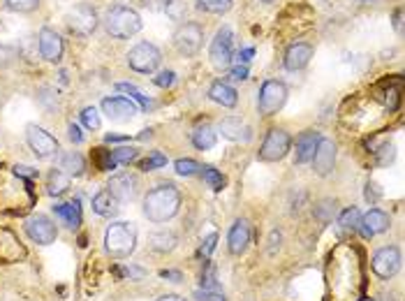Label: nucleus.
Returning a JSON list of instances; mask_svg holds the SVG:
<instances>
[{
    "label": "nucleus",
    "instance_id": "3",
    "mask_svg": "<svg viewBox=\"0 0 405 301\" xmlns=\"http://www.w3.org/2000/svg\"><path fill=\"white\" fill-rule=\"evenodd\" d=\"M104 28H107L111 37L130 39L132 35H137V33L142 30V17H139L132 8L118 5V8H111L107 15H104Z\"/></svg>",
    "mask_w": 405,
    "mask_h": 301
},
{
    "label": "nucleus",
    "instance_id": "38",
    "mask_svg": "<svg viewBox=\"0 0 405 301\" xmlns=\"http://www.w3.org/2000/svg\"><path fill=\"white\" fill-rule=\"evenodd\" d=\"M116 91L128 93V95H132V100H137L142 109H149V104H151V102L146 100V95H142V91H139L137 86H132V84H116Z\"/></svg>",
    "mask_w": 405,
    "mask_h": 301
},
{
    "label": "nucleus",
    "instance_id": "35",
    "mask_svg": "<svg viewBox=\"0 0 405 301\" xmlns=\"http://www.w3.org/2000/svg\"><path fill=\"white\" fill-rule=\"evenodd\" d=\"M137 149H132V146H118V149H111V158H114L116 165H130L132 160L137 158Z\"/></svg>",
    "mask_w": 405,
    "mask_h": 301
},
{
    "label": "nucleus",
    "instance_id": "9",
    "mask_svg": "<svg viewBox=\"0 0 405 301\" xmlns=\"http://www.w3.org/2000/svg\"><path fill=\"white\" fill-rule=\"evenodd\" d=\"M209 58H211V63H214V68L218 70H227L232 65V60H234V35H232V30L227 26L216 33L214 42H211V49H209Z\"/></svg>",
    "mask_w": 405,
    "mask_h": 301
},
{
    "label": "nucleus",
    "instance_id": "20",
    "mask_svg": "<svg viewBox=\"0 0 405 301\" xmlns=\"http://www.w3.org/2000/svg\"><path fill=\"white\" fill-rule=\"evenodd\" d=\"M317 142H320V132H315V130H303L301 135L296 137V151H294L296 165H306L313 160Z\"/></svg>",
    "mask_w": 405,
    "mask_h": 301
},
{
    "label": "nucleus",
    "instance_id": "7",
    "mask_svg": "<svg viewBox=\"0 0 405 301\" xmlns=\"http://www.w3.org/2000/svg\"><path fill=\"white\" fill-rule=\"evenodd\" d=\"M65 24H68V30L72 35L88 37L97 28V12L88 3H77L65 17Z\"/></svg>",
    "mask_w": 405,
    "mask_h": 301
},
{
    "label": "nucleus",
    "instance_id": "5",
    "mask_svg": "<svg viewBox=\"0 0 405 301\" xmlns=\"http://www.w3.org/2000/svg\"><path fill=\"white\" fill-rule=\"evenodd\" d=\"M288 102V86L283 82H276V79H269V82L262 84L260 95H257V109H260L262 116H274L278 113Z\"/></svg>",
    "mask_w": 405,
    "mask_h": 301
},
{
    "label": "nucleus",
    "instance_id": "16",
    "mask_svg": "<svg viewBox=\"0 0 405 301\" xmlns=\"http://www.w3.org/2000/svg\"><path fill=\"white\" fill-rule=\"evenodd\" d=\"M389 225H391V218H389V213L387 211H382V209H370L368 213H364L361 220H359V227L357 230L361 232V237L364 239H373L377 237V234H384L389 230Z\"/></svg>",
    "mask_w": 405,
    "mask_h": 301
},
{
    "label": "nucleus",
    "instance_id": "28",
    "mask_svg": "<svg viewBox=\"0 0 405 301\" xmlns=\"http://www.w3.org/2000/svg\"><path fill=\"white\" fill-rule=\"evenodd\" d=\"M218 142V132L211 128V125H197L195 132H192V146L199 151H209V149H214Z\"/></svg>",
    "mask_w": 405,
    "mask_h": 301
},
{
    "label": "nucleus",
    "instance_id": "17",
    "mask_svg": "<svg viewBox=\"0 0 405 301\" xmlns=\"http://www.w3.org/2000/svg\"><path fill=\"white\" fill-rule=\"evenodd\" d=\"M250 246V223L245 218H236L227 232V248L232 255L241 257Z\"/></svg>",
    "mask_w": 405,
    "mask_h": 301
},
{
    "label": "nucleus",
    "instance_id": "30",
    "mask_svg": "<svg viewBox=\"0 0 405 301\" xmlns=\"http://www.w3.org/2000/svg\"><path fill=\"white\" fill-rule=\"evenodd\" d=\"M197 8L209 15H225L232 8V0H197Z\"/></svg>",
    "mask_w": 405,
    "mask_h": 301
},
{
    "label": "nucleus",
    "instance_id": "48",
    "mask_svg": "<svg viewBox=\"0 0 405 301\" xmlns=\"http://www.w3.org/2000/svg\"><path fill=\"white\" fill-rule=\"evenodd\" d=\"M15 172H17V176H23V179H35L37 176V172L32 170V167H26V165H17Z\"/></svg>",
    "mask_w": 405,
    "mask_h": 301
},
{
    "label": "nucleus",
    "instance_id": "18",
    "mask_svg": "<svg viewBox=\"0 0 405 301\" xmlns=\"http://www.w3.org/2000/svg\"><path fill=\"white\" fill-rule=\"evenodd\" d=\"M310 58H313V44L294 42V44L288 46V51H285L283 65H285V70L299 72V70H303L310 63Z\"/></svg>",
    "mask_w": 405,
    "mask_h": 301
},
{
    "label": "nucleus",
    "instance_id": "27",
    "mask_svg": "<svg viewBox=\"0 0 405 301\" xmlns=\"http://www.w3.org/2000/svg\"><path fill=\"white\" fill-rule=\"evenodd\" d=\"M70 188V176L61 170H51L46 174V195L51 197H61Z\"/></svg>",
    "mask_w": 405,
    "mask_h": 301
},
{
    "label": "nucleus",
    "instance_id": "53",
    "mask_svg": "<svg viewBox=\"0 0 405 301\" xmlns=\"http://www.w3.org/2000/svg\"><path fill=\"white\" fill-rule=\"evenodd\" d=\"M401 17H403V12L396 10V15H394V28L396 30H401Z\"/></svg>",
    "mask_w": 405,
    "mask_h": 301
},
{
    "label": "nucleus",
    "instance_id": "15",
    "mask_svg": "<svg viewBox=\"0 0 405 301\" xmlns=\"http://www.w3.org/2000/svg\"><path fill=\"white\" fill-rule=\"evenodd\" d=\"M39 56H42L46 63H61L65 44L63 37L58 35L54 28H42L39 30Z\"/></svg>",
    "mask_w": 405,
    "mask_h": 301
},
{
    "label": "nucleus",
    "instance_id": "11",
    "mask_svg": "<svg viewBox=\"0 0 405 301\" xmlns=\"http://www.w3.org/2000/svg\"><path fill=\"white\" fill-rule=\"evenodd\" d=\"M401 262H403V257L396 246H382L380 250H375L370 266H373V273L380 280H391L398 271H401Z\"/></svg>",
    "mask_w": 405,
    "mask_h": 301
},
{
    "label": "nucleus",
    "instance_id": "49",
    "mask_svg": "<svg viewBox=\"0 0 405 301\" xmlns=\"http://www.w3.org/2000/svg\"><path fill=\"white\" fill-rule=\"evenodd\" d=\"M380 197H382V192L377 190V185L375 183H368L366 185V199H368V202H377Z\"/></svg>",
    "mask_w": 405,
    "mask_h": 301
},
{
    "label": "nucleus",
    "instance_id": "14",
    "mask_svg": "<svg viewBox=\"0 0 405 301\" xmlns=\"http://www.w3.org/2000/svg\"><path fill=\"white\" fill-rule=\"evenodd\" d=\"M313 172L317 176H329L331 172H334V165H336V144L334 139H327V137H320V142H317V149L313 153Z\"/></svg>",
    "mask_w": 405,
    "mask_h": 301
},
{
    "label": "nucleus",
    "instance_id": "51",
    "mask_svg": "<svg viewBox=\"0 0 405 301\" xmlns=\"http://www.w3.org/2000/svg\"><path fill=\"white\" fill-rule=\"evenodd\" d=\"M162 278H169L171 283H181V280H183V273H181V271H162Z\"/></svg>",
    "mask_w": 405,
    "mask_h": 301
},
{
    "label": "nucleus",
    "instance_id": "13",
    "mask_svg": "<svg viewBox=\"0 0 405 301\" xmlns=\"http://www.w3.org/2000/svg\"><path fill=\"white\" fill-rule=\"evenodd\" d=\"M139 176L132 172H121L116 174V176H111L107 190H111V195H114L118 202H135L137 195H139Z\"/></svg>",
    "mask_w": 405,
    "mask_h": 301
},
{
    "label": "nucleus",
    "instance_id": "55",
    "mask_svg": "<svg viewBox=\"0 0 405 301\" xmlns=\"http://www.w3.org/2000/svg\"><path fill=\"white\" fill-rule=\"evenodd\" d=\"M262 3H276V0H262Z\"/></svg>",
    "mask_w": 405,
    "mask_h": 301
},
{
    "label": "nucleus",
    "instance_id": "36",
    "mask_svg": "<svg viewBox=\"0 0 405 301\" xmlns=\"http://www.w3.org/2000/svg\"><path fill=\"white\" fill-rule=\"evenodd\" d=\"M82 123L86 125V130H100V125H102V120H100V113L95 107H86V109H82Z\"/></svg>",
    "mask_w": 405,
    "mask_h": 301
},
{
    "label": "nucleus",
    "instance_id": "41",
    "mask_svg": "<svg viewBox=\"0 0 405 301\" xmlns=\"http://www.w3.org/2000/svg\"><path fill=\"white\" fill-rule=\"evenodd\" d=\"M377 153V165H389L391 160H394V146L391 144H384L380 151H375Z\"/></svg>",
    "mask_w": 405,
    "mask_h": 301
},
{
    "label": "nucleus",
    "instance_id": "25",
    "mask_svg": "<svg viewBox=\"0 0 405 301\" xmlns=\"http://www.w3.org/2000/svg\"><path fill=\"white\" fill-rule=\"evenodd\" d=\"M178 246V237L174 232L169 230H160V232H153L149 237V248L153 253H160V255H167Z\"/></svg>",
    "mask_w": 405,
    "mask_h": 301
},
{
    "label": "nucleus",
    "instance_id": "23",
    "mask_svg": "<svg viewBox=\"0 0 405 301\" xmlns=\"http://www.w3.org/2000/svg\"><path fill=\"white\" fill-rule=\"evenodd\" d=\"M54 209V216L61 220V223L68 227V230L75 232L79 225H82V211H79V204H68V202H61V204H54L51 206Z\"/></svg>",
    "mask_w": 405,
    "mask_h": 301
},
{
    "label": "nucleus",
    "instance_id": "42",
    "mask_svg": "<svg viewBox=\"0 0 405 301\" xmlns=\"http://www.w3.org/2000/svg\"><path fill=\"white\" fill-rule=\"evenodd\" d=\"M195 299L197 301H227V297L225 294H220V292H216V290H199V292H195Z\"/></svg>",
    "mask_w": 405,
    "mask_h": 301
},
{
    "label": "nucleus",
    "instance_id": "10",
    "mask_svg": "<svg viewBox=\"0 0 405 301\" xmlns=\"http://www.w3.org/2000/svg\"><path fill=\"white\" fill-rule=\"evenodd\" d=\"M290 146H292V137L288 132L283 128H271L262 142L260 160H264V163H278V160H283L290 153Z\"/></svg>",
    "mask_w": 405,
    "mask_h": 301
},
{
    "label": "nucleus",
    "instance_id": "40",
    "mask_svg": "<svg viewBox=\"0 0 405 301\" xmlns=\"http://www.w3.org/2000/svg\"><path fill=\"white\" fill-rule=\"evenodd\" d=\"M164 165H167V158H164L162 153H153L149 160H144L142 163V170L151 172V170H158V167H164Z\"/></svg>",
    "mask_w": 405,
    "mask_h": 301
},
{
    "label": "nucleus",
    "instance_id": "24",
    "mask_svg": "<svg viewBox=\"0 0 405 301\" xmlns=\"http://www.w3.org/2000/svg\"><path fill=\"white\" fill-rule=\"evenodd\" d=\"M58 170L65 172L68 176H82L86 172V160L79 151H65L58 158Z\"/></svg>",
    "mask_w": 405,
    "mask_h": 301
},
{
    "label": "nucleus",
    "instance_id": "52",
    "mask_svg": "<svg viewBox=\"0 0 405 301\" xmlns=\"http://www.w3.org/2000/svg\"><path fill=\"white\" fill-rule=\"evenodd\" d=\"M156 301H185V299L178 297V294H162V297H158Z\"/></svg>",
    "mask_w": 405,
    "mask_h": 301
},
{
    "label": "nucleus",
    "instance_id": "33",
    "mask_svg": "<svg viewBox=\"0 0 405 301\" xmlns=\"http://www.w3.org/2000/svg\"><path fill=\"white\" fill-rule=\"evenodd\" d=\"M93 160H95V165H97L100 172L116 170V163H114V158H111V151H107V149H95V151H93Z\"/></svg>",
    "mask_w": 405,
    "mask_h": 301
},
{
    "label": "nucleus",
    "instance_id": "1",
    "mask_svg": "<svg viewBox=\"0 0 405 301\" xmlns=\"http://www.w3.org/2000/svg\"><path fill=\"white\" fill-rule=\"evenodd\" d=\"M181 209V192L174 183H160L144 197V216L156 225L171 220Z\"/></svg>",
    "mask_w": 405,
    "mask_h": 301
},
{
    "label": "nucleus",
    "instance_id": "4",
    "mask_svg": "<svg viewBox=\"0 0 405 301\" xmlns=\"http://www.w3.org/2000/svg\"><path fill=\"white\" fill-rule=\"evenodd\" d=\"M160 63H162V53L151 42H139L128 53V65L135 72H139V75H151V72L160 68Z\"/></svg>",
    "mask_w": 405,
    "mask_h": 301
},
{
    "label": "nucleus",
    "instance_id": "8",
    "mask_svg": "<svg viewBox=\"0 0 405 301\" xmlns=\"http://www.w3.org/2000/svg\"><path fill=\"white\" fill-rule=\"evenodd\" d=\"M26 144L30 146V151L35 153V158H39V160L54 158L56 153L61 151L58 139L51 135V132H46L44 128H39V125H35V123L26 125Z\"/></svg>",
    "mask_w": 405,
    "mask_h": 301
},
{
    "label": "nucleus",
    "instance_id": "26",
    "mask_svg": "<svg viewBox=\"0 0 405 301\" xmlns=\"http://www.w3.org/2000/svg\"><path fill=\"white\" fill-rule=\"evenodd\" d=\"M209 98L214 100L216 104L227 107V109H232V107H236V102H238L236 91L232 89L229 84H225V82H216V84H211V89H209Z\"/></svg>",
    "mask_w": 405,
    "mask_h": 301
},
{
    "label": "nucleus",
    "instance_id": "12",
    "mask_svg": "<svg viewBox=\"0 0 405 301\" xmlns=\"http://www.w3.org/2000/svg\"><path fill=\"white\" fill-rule=\"evenodd\" d=\"M174 44H176V49L181 56H185V58L197 56L199 49H202V44H204V28L195 21L183 24L181 28L176 30Z\"/></svg>",
    "mask_w": 405,
    "mask_h": 301
},
{
    "label": "nucleus",
    "instance_id": "34",
    "mask_svg": "<svg viewBox=\"0 0 405 301\" xmlns=\"http://www.w3.org/2000/svg\"><path fill=\"white\" fill-rule=\"evenodd\" d=\"M5 8L19 15H28V12L39 8V0H5Z\"/></svg>",
    "mask_w": 405,
    "mask_h": 301
},
{
    "label": "nucleus",
    "instance_id": "6",
    "mask_svg": "<svg viewBox=\"0 0 405 301\" xmlns=\"http://www.w3.org/2000/svg\"><path fill=\"white\" fill-rule=\"evenodd\" d=\"M23 232L37 246H51L58 239V225L46 213H32L30 218H26Z\"/></svg>",
    "mask_w": 405,
    "mask_h": 301
},
{
    "label": "nucleus",
    "instance_id": "29",
    "mask_svg": "<svg viewBox=\"0 0 405 301\" xmlns=\"http://www.w3.org/2000/svg\"><path fill=\"white\" fill-rule=\"evenodd\" d=\"M359 220H361V211L357 209V206H348V209L341 211V216H338V225L345 227V230H357V227H359Z\"/></svg>",
    "mask_w": 405,
    "mask_h": 301
},
{
    "label": "nucleus",
    "instance_id": "46",
    "mask_svg": "<svg viewBox=\"0 0 405 301\" xmlns=\"http://www.w3.org/2000/svg\"><path fill=\"white\" fill-rule=\"evenodd\" d=\"M68 137H70V142H75V144H82L84 142V132H82V128H79L77 123H70L68 125Z\"/></svg>",
    "mask_w": 405,
    "mask_h": 301
},
{
    "label": "nucleus",
    "instance_id": "39",
    "mask_svg": "<svg viewBox=\"0 0 405 301\" xmlns=\"http://www.w3.org/2000/svg\"><path fill=\"white\" fill-rule=\"evenodd\" d=\"M167 17L169 19H174V21H183L185 19V3H181V0H169V5H167Z\"/></svg>",
    "mask_w": 405,
    "mask_h": 301
},
{
    "label": "nucleus",
    "instance_id": "31",
    "mask_svg": "<svg viewBox=\"0 0 405 301\" xmlns=\"http://www.w3.org/2000/svg\"><path fill=\"white\" fill-rule=\"evenodd\" d=\"M204 176V181H207L209 183V188H214V190H223L225 188V183H227V181H225V176L220 172L216 170V167H202V172H199Z\"/></svg>",
    "mask_w": 405,
    "mask_h": 301
},
{
    "label": "nucleus",
    "instance_id": "19",
    "mask_svg": "<svg viewBox=\"0 0 405 301\" xmlns=\"http://www.w3.org/2000/svg\"><path fill=\"white\" fill-rule=\"evenodd\" d=\"M102 111L107 113L111 120H128L137 113V104L128 98H104L102 100Z\"/></svg>",
    "mask_w": 405,
    "mask_h": 301
},
{
    "label": "nucleus",
    "instance_id": "50",
    "mask_svg": "<svg viewBox=\"0 0 405 301\" xmlns=\"http://www.w3.org/2000/svg\"><path fill=\"white\" fill-rule=\"evenodd\" d=\"M255 56V49H243V51H238V63H250V58Z\"/></svg>",
    "mask_w": 405,
    "mask_h": 301
},
{
    "label": "nucleus",
    "instance_id": "32",
    "mask_svg": "<svg viewBox=\"0 0 405 301\" xmlns=\"http://www.w3.org/2000/svg\"><path fill=\"white\" fill-rule=\"evenodd\" d=\"M19 49L15 44H0V70H8L19 60Z\"/></svg>",
    "mask_w": 405,
    "mask_h": 301
},
{
    "label": "nucleus",
    "instance_id": "2",
    "mask_svg": "<svg viewBox=\"0 0 405 301\" xmlns=\"http://www.w3.org/2000/svg\"><path fill=\"white\" fill-rule=\"evenodd\" d=\"M137 250V227L128 220L111 223L104 230V253L111 259H128Z\"/></svg>",
    "mask_w": 405,
    "mask_h": 301
},
{
    "label": "nucleus",
    "instance_id": "21",
    "mask_svg": "<svg viewBox=\"0 0 405 301\" xmlns=\"http://www.w3.org/2000/svg\"><path fill=\"white\" fill-rule=\"evenodd\" d=\"M91 206H93V211L102 218H111L121 211V202H118V199L111 195V190H107V188L95 192V197L91 199Z\"/></svg>",
    "mask_w": 405,
    "mask_h": 301
},
{
    "label": "nucleus",
    "instance_id": "37",
    "mask_svg": "<svg viewBox=\"0 0 405 301\" xmlns=\"http://www.w3.org/2000/svg\"><path fill=\"white\" fill-rule=\"evenodd\" d=\"M174 170H176V174H181V176H195V174L202 172V165L195 163V160L181 158V160H176L174 163Z\"/></svg>",
    "mask_w": 405,
    "mask_h": 301
},
{
    "label": "nucleus",
    "instance_id": "54",
    "mask_svg": "<svg viewBox=\"0 0 405 301\" xmlns=\"http://www.w3.org/2000/svg\"><path fill=\"white\" fill-rule=\"evenodd\" d=\"M361 301H375V299H370V297H364Z\"/></svg>",
    "mask_w": 405,
    "mask_h": 301
},
{
    "label": "nucleus",
    "instance_id": "45",
    "mask_svg": "<svg viewBox=\"0 0 405 301\" xmlns=\"http://www.w3.org/2000/svg\"><path fill=\"white\" fill-rule=\"evenodd\" d=\"M142 5L149 8L151 12H162V10H167L169 0H142Z\"/></svg>",
    "mask_w": 405,
    "mask_h": 301
},
{
    "label": "nucleus",
    "instance_id": "22",
    "mask_svg": "<svg viewBox=\"0 0 405 301\" xmlns=\"http://www.w3.org/2000/svg\"><path fill=\"white\" fill-rule=\"evenodd\" d=\"M218 130L223 132V137L232 139V142H248L250 139V128L238 116L223 118L220 125H218Z\"/></svg>",
    "mask_w": 405,
    "mask_h": 301
},
{
    "label": "nucleus",
    "instance_id": "47",
    "mask_svg": "<svg viewBox=\"0 0 405 301\" xmlns=\"http://www.w3.org/2000/svg\"><path fill=\"white\" fill-rule=\"evenodd\" d=\"M216 241H218V234H211V237L202 244V255H204V257H209L211 253H214V248H216Z\"/></svg>",
    "mask_w": 405,
    "mask_h": 301
},
{
    "label": "nucleus",
    "instance_id": "44",
    "mask_svg": "<svg viewBox=\"0 0 405 301\" xmlns=\"http://www.w3.org/2000/svg\"><path fill=\"white\" fill-rule=\"evenodd\" d=\"M227 79H232V82H245L248 79V68L245 65H236V68H232L227 72Z\"/></svg>",
    "mask_w": 405,
    "mask_h": 301
},
{
    "label": "nucleus",
    "instance_id": "43",
    "mask_svg": "<svg viewBox=\"0 0 405 301\" xmlns=\"http://www.w3.org/2000/svg\"><path fill=\"white\" fill-rule=\"evenodd\" d=\"M174 72L171 70H164V72H160V75H158L156 79H153V84L156 86H160V89H169L171 84H174Z\"/></svg>",
    "mask_w": 405,
    "mask_h": 301
}]
</instances>
